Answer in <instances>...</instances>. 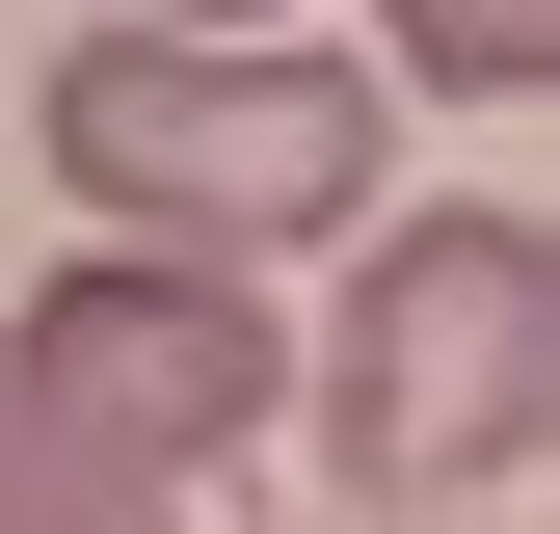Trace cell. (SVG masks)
<instances>
[{
	"instance_id": "6da1fadb",
	"label": "cell",
	"mask_w": 560,
	"mask_h": 534,
	"mask_svg": "<svg viewBox=\"0 0 560 534\" xmlns=\"http://www.w3.org/2000/svg\"><path fill=\"white\" fill-rule=\"evenodd\" d=\"M400 134H374V81L347 54H294V27H241V54H187V27H81L54 54V187L133 241V267H294V241H374L400 214Z\"/></svg>"
},
{
	"instance_id": "7a4b0ae2",
	"label": "cell",
	"mask_w": 560,
	"mask_h": 534,
	"mask_svg": "<svg viewBox=\"0 0 560 534\" xmlns=\"http://www.w3.org/2000/svg\"><path fill=\"white\" fill-rule=\"evenodd\" d=\"M560 428V241L534 214H374L320 321V481L374 534H508Z\"/></svg>"
},
{
	"instance_id": "3957f363",
	"label": "cell",
	"mask_w": 560,
	"mask_h": 534,
	"mask_svg": "<svg viewBox=\"0 0 560 534\" xmlns=\"http://www.w3.org/2000/svg\"><path fill=\"white\" fill-rule=\"evenodd\" d=\"M0 400H27L81 481H214V454H267L294 428V348H267V294L241 267H133V241H81L27 321H0Z\"/></svg>"
},
{
	"instance_id": "277c9868",
	"label": "cell",
	"mask_w": 560,
	"mask_h": 534,
	"mask_svg": "<svg viewBox=\"0 0 560 534\" xmlns=\"http://www.w3.org/2000/svg\"><path fill=\"white\" fill-rule=\"evenodd\" d=\"M400 81L428 107H534L560 81V0H400Z\"/></svg>"
},
{
	"instance_id": "5b68a950",
	"label": "cell",
	"mask_w": 560,
	"mask_h": 534,
	"mask_svg": "<svg viewBox=\"0 0 560 534\" xmlns=\"http://www.w3.org/2000/svg\"><path fill=\"white\" fill-rule=\"evenodd\" d=\"M0 534H161V481H81V454L0 400Z\"/></svg>"
},
{
	"instance_id": "8992f818",
	"label": "cell",
	"mask_w": 560,
	"mask_h": 534,
	"mask_svg": "<svg viewBox=\"0 0 560 534\" xmlns=\"http://www.w3.org/2000/svg\"><path fill=\"white\" fill-rule=\"evenodd\" d=\"M107 27H187V54H241V27H267V0H107Z\"/></svg>"
}]
</instances>
